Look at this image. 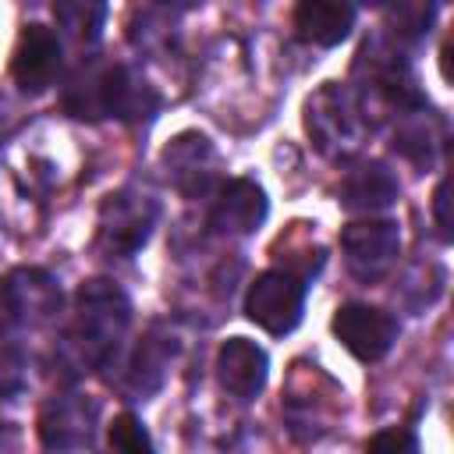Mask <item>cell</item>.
<instances>
[{"label": "cell", "instance_id": "18", "mask_svg": "<svg viewBox=\"0 0 454 454\" xmlns=\"http://www.w3.org/2000/svg\"><path fill=\"white\" fill-rule=\"evenodd\" d=\"M365 454H422L411 429H383L365 443Z\"/></svg>", "mask_w": 454, "mask_h": 454}, {"label": "cell", "instance_id": "3", "mask_svg": "<svg viewBox=\"0 0 454 454\" xmlns=\"http://www.w3.org/2000/svg\"><path fill=\"white\" fill-rule=\"evenodd\" d=\"M305 284L284 270H266L252 280L245 294V316L266 333H291L301 319Z\"/></svg>", "mask_w": 454, "mask_h": 454}, {"label": "cell", "instance_id": "11", "mask_svg": "<svg viewBox=\"0 0 454 454\" xmlns=\"http://www.w3.org/2000/svg\"><path fill=\"white\" fill-rule=\"evenodd\" d=\"M355 7L340 0H305L294 7V28L316 46H337L351 35Z\"/></svg>", "mask_w": 454, "mask_h": 454}, {"label": "cell", "instance_id": "13", "mask_svg": "<svg viewBox=\"0 0 454 454\" xmlns=\"http://www.w3.org/2000/svg\"><path fill=\"white\" fill-rule=\"evenodd\" d=\"M340 202L351 213H376L397 202V177L383 163H365L351 170L340 184Z\"/></svg>", "mask_w": 454, "mask_h": 454}, {"label": "cell", "instance_id": "19", "mask_svg": "<svg viewBox=\"0 0 454 454\" xmlns=\"http://www.w3.org/2000/svg\"><path fill=\"white\" fill-rule=\"evenodd\" d=\"M433 216H436V227L443 238H450V216H447V177L436 184L433 192Z\"/></svg>", "mask_w": 454, "mask_h": 454}, {"label": "cell", "instance_id": "7", "mask_svg": "<svg viewBox=\"0 0 454 454\" xmlns=\"http://www.w3.org/2000/svg\"><path fill=\"white\" fill-rule=\"evenodd\" d=\"M4 305L21 323H50L60 312V284L46 270H14L4 284Z\"/></svg>", "mask_w": 454, "mask_h": 454}, {"label": "cell", "instance_id": "17", "mask_svg": "<svg viewBox=\"0 0 454 454\" xmlns=\"http://www.w3.org/2000/svg\"><path fill=\"white\" fill-rule=\"evenodd\" d=\"M25 387V355L14 340H0V397H14Z\"/></svg>", "mask_w": 454, "mask_h": 454}, {"label": "cell", "instance_id": "10", "mask_svg": "<svg viewBox=\"0 0 454 454\" xmlns=\"http://www.w3.org/2000/svg\"><path fill=\"white\" fill-rule=\"evenodd\" d=\"M266 209H270L266 192L248 177H234L220 188V199L209 220L220 234H252L266 220Z\"/></svg>", "mask_w": 454, "mask_h": 454}, {"label": "cell", "instance_id": "2", "mask_svg": "<svg viewBox=\"0 0 454 454\" xmlns=\"http://www.w3.org/2000/svg\"><path fill=\"white\" fill-rule=\"evenodd\" d=\"M156 223V202L138 192H114L99 206V227H96V245L106 255H135Z\"/></svg>", "mask_w": 454, "mask_h": 454}, {"label": "cell", "instance_id": "12", "mask_svg": "<svg viewBox=\"0 0 454 454\" xmlns=\"http://www.w3.org/2000/svg\"><path fill=\"white\" fill-rule=\"evenodd\" d=\"M163 160H167V170L174 174V184L181 192H202L213 177V145L206 135H195V131L177 135L167 145Z\"/></svg>", "mask_w": 454, "mask_h": 454}, {"label": "cell", "instance_id": "5", "mask_svg": "<svg viewBox=\"0 0 454 454\" xmlns=\"http://www.w3.org/2000/svg\"><path fill=\"white\" fill-rule=\"evenodd\" d=\"M333 333L358 362H380L397 340V319L372 305H344L333 316Z\"/></svg>", "mask_w": 454, "mask_h": 454}, {"label": "cell", "instance_id": "6", "mask_svg": "<svg viewBox=\"0 0 454 454\" xmlns=\"http://www.w3.org/2000/svg\"><path fill=\"white\" fill-rule=\"evenodd\" d=\"M60 71V39L53 28L32 21L21 28L18 35V46H14V57H11V74L14 82L25 89V92H46L53 85Z\"/></svg>", "mask_w": 454, "mask_h": 454}, {"label": "cell", "instance_id": "4", "mask_svg": "<svg viewBox=\"0 0 454 454\" xmlns=\"http://www.w3.org/2000/svg\"><path fill=\"white\" fill-rule=\"evenodd\" d=\"M340 252L358 280H380L390 273L401 252V231L394 220H358L340 234Z\"/></svg>", "mask_w": 454, "mask_h": 454}, {"label": "cell", "instance_id": "16", "mask_svg": "<svg viewBox=\"0 0 454 454\" xmlns=\"http://www.w3.org/2000/svg\"><path fill=\"white\" fill-rule=\"evenodd\" d=\"M110 454H153V440L135 415H117L110 422Z\"/></svg>", "mask_w": 454, "mask_h": 454}, {"label": "cell", "instance_id": "14", "mask_svg": "<svg viewBox=\"0 0 454 454\" xmlns=\"http://www.w3.org/2000/svg\"><path fill=\"white\" fill-rule=\"evenodd\" d=\"M53 18L71 39L96 43L99 28H103V18H106V7L92 4V0H60V4H53Z\"/></svg>", "mask_w": 454, "mask_h": 454}, {"label": "cell", "instance_id": "15", "mask_svg": "<svg viewBox=\"0 0 454 454\" xmlns=\"http://www.w3.org/2000/svg\"><path fill=\"white\" fill-rule=\"evenodd\" d=\"M170 355H174L170 337H160V333L153 330V333L138 344V355H135V365H131L135 390H142V394L156 390V387H160V380H163V369H167Z\"/></svg>", "mask_w": 454, "mask_h": 454}, {"label": "cell", "instance_id": "1", "mask_svg": "<svg viewBox=\"0 0 454 454\" xmlns=\"http://www.w3.org/2000/svg\"><path fill=\"white\" fill-rule=\"evenodd\" d=\"M131 323V305L124 298V291L110 280H89L78 291V326H74V340L82 344L89 362H103L121 333Z\"/></svg>", "mask_w": 454, "mask_h": 454}, {"label": "cell", "instance_id": "8", "mask_svg": "<svg viewBox=\"0 0 454 454\" xmlns=\"http://www.w3.org/2000/svg\"><path fill=\"white\" fill-rule=\"evenodd\" d=\"M266 372H270V358L255 340L248 337L223 340L216 355V376L234 397H245V401L255 397L266 387Z\"/></svg>", "mask_w": 454, "mask_h": 454}, {"label": "cell", "instance_id": "9", "mask_svg": "<svg viewBox=\"0 0 454 454\" xmlns=\"http://www.w3.org/2000/svg\"><path fill=\"white\" fill-rule=\"evenodd\" d=\"M92 422H96V404L85 401V397H78V394H64V397H53L43 408V415H39V436H43L46 447L67 450V447L89 443Z\"/></svg>", "mask_w": 454, "mask_h": 454}]
</instances>
